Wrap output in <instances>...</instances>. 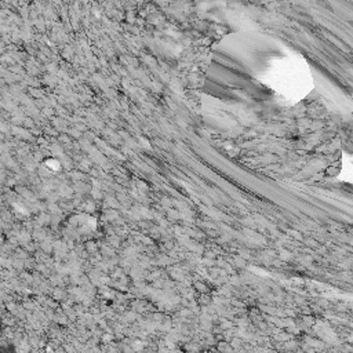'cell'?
Masks as SVG:
<instances>
[{
    "mask_svg": "<svg viewBox=\"0 0 353 353\" xmlns=\"http://www.w3.org/2000/svg\"><path fill=\"white\" fill-rule=\"evenodd\" d=\"M266 83L287 98H299L310 83V73L299 59L281 58L270 66Z\"/></svg>",
    "mask_w": 353,
    "mask_h": 353,
    "instance_id": "obj_1",
    "label": "cell"
}]
</instances>
